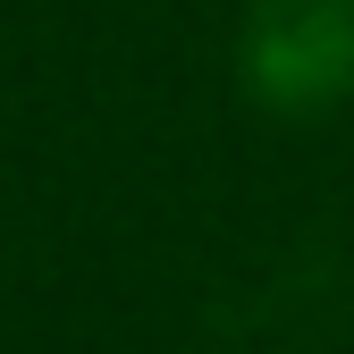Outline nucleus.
<instances>
[{"label":"nucleus","instance_id":"nucleus-1","mask_svg":"<svg viewBox=\"0 0 354 354\" xmlns=\"http://www.w3.org/2000/svg\"><path fill=\"white\" fill-rule=\"evenodd\" d=\"M236 68L279 118L337 110L354 93V0H245Z\"/></svg>","mask_w":354,"mask_h":354}]
</instances>
